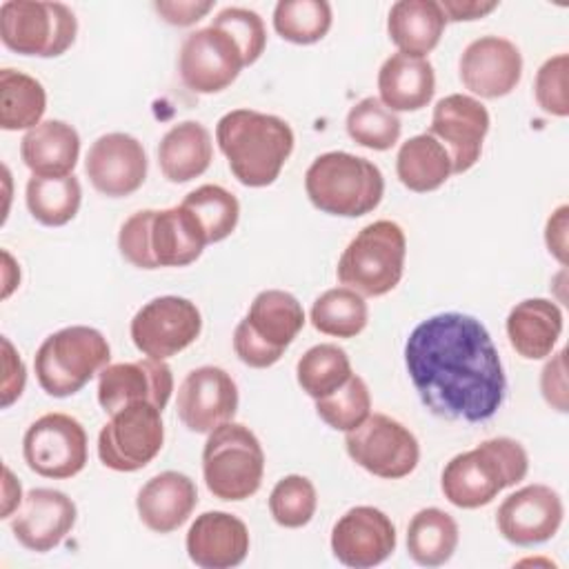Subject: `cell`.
I'll list each match as a JSON object with an SVG mask.
<instances>
[{"instance_id":"obj_46","label":"cell","mask_w":569,"mask_h":569,"mask_svg":"<svg viewBox=\"0 0 569 569\" xmlns=\"http://www.w3.org/2000/svg\"><path fill=\"white\" fill-rule=\"evenodd\" d=\"M565 356L567 351L560 349L542 369L540 373V391L547 405H551L556 411H567V369H565Z\"/></svg>"},{"instance_id":"obj_6","label":"cell","mask_w":569,"mask_h":569,"mask_svg":"<svg viewBox=\"0 0 569 569\" xmlns=\"http://www.w3.org/2000/svg\"><path fill=\"white\" fill-rule=\"evenodd\" d=\"M407 238L398 222L376 220L362 227L342 251L336 276L360 296H385L402 278Z\"/></svg>"},{"instance_id":"obj_38","label":"cell","mask_w":569,"mask_h":569,"mask_svg":"<svg viewBox=\"0 0 569 569\" xmlns=\"http://www.w3.org/2000/svg\"><path fill=\"white\" fill-rule=\"evenodd\" d=\"M180 204L196 216L209 244L231 236L240 218L238 198L220 184H202L189 191Z\"/></svg>"},{"instance_id":"obj_51","label":"cell","mask_w":569,"mask_h":569,"mask_svg":"<svg viewBox=\"0 0 569 569\" xmlns=\"http://www.w3.org/2000/svg\"><path fill=\"white\" fill-rule=\"evenodd\" d=\"M22 487L16 480L13 471L4 467V482H2V518H9L16 513V509L22 505Z\"/></svg>"},{"instance_id":"obj_11","label":"cell","mask_w":569,"mask_h":569,"mask_svg":"<svg viewBox=\"0 0 569 569\" xmlns=\"http://www.w3.org/2000/svg\"><path fill=\"white\" fill-rule=\"evenodd\" d=\"M22 456L27 467L42 478H73L87 465L84 427L69 413H44L24 431Z\"/></svg>"},{"instance_id":"obj_21","label":"cell","mask_w":569,"mask_h":569,"mask_svg":"<svg viewBox=\"0 0 569 569\" xmlns=\"http://www.w3.org/2000/svg\"><path fill=\"white\" fill-rule=\"evenodd\" d=\"M76 502L58 489H31L11 518L16 540L36 553L58 547L76 525Z\"/></svg>"},{"instance_id":"obj_17","label":"cell","mask_w":569,"mask_h":569,"mask_svg":"<svg viewBox=\"0 0 569 569\" xmlns=\"http://www.w3.org/2000/svg\"><path fill=\"white\" fill-rule=\"evenodd\" d=\"M333 556L353 569H369L396 551V527L391 518L369 505L345 511L331 529Z\"/></svg>"},{"instance_id":"obj_29","label":"cell","mask_w":569,"mask_h":569,"mask_svg":"<svg viewBox=\"0 0 569 569\" xmlns=\"http://www.w3.org/2000/svg\"><path fill=\"white\" fill-rule=\"evenodd\" d=\"M213 158L211 133L196 120L173 124L158 144V164L169 182H189L202 176Z\"/></svg>"},{"instance_id":"obj_18","label":"cell","mask_w":569,"mask_h":569,"mask_svg":"<svg viewBox=\"0 0 569 569\" xmlns=\"http://www.w3.org/2000/svg\"><path fill=\"white\" fill-rule=\"evenodd\" d=\"M84 171L93 189L102 196H131L147 178L144 147L129 133H104L89 147Z\"/></svg>"},{"instance_id":"obj_13","label":"cell","mask_w":569,"mask_h":569,"mask_svg":"<svg viewBox=\"0 0 569 569\" xmlns=\"http://www.w3.org/2000/svg\"><path fill=\"white\" fill-rule=\"evenodd\" d=\"M247 67L240 44L220 27L191 31L180 47L178 71L187 89L196 93H218L227 89Z\"/></svg>"},{"instance_id":"obj_39","label":"cell","mask_w":569,"mask_h":569,"mask_svg":"<svg viewBox=\"0 0 569 569\" xmlns=\"http://www.w3.org/2000/svg\"><path fill=\"white\" fill-rule=\"evenodd\" d=\"M347 133L353 142L360 147L373 149V151H387L391 149L402 131L400 118L387 109L380 98H362L356 102L347 113Z\"/></svg>"},{"instance_id":"obj_40","label":"cell","mask_w":569,"mask_h":569,"mask_svg":"<svg viewBox=\"0 0 569 569\" xmlns=\"http://www.w3.org/2000/svg\"><path fill=\"white\" fill-rule=\"evenodd\" d=\"M316 413L336 431H353L371 413L367 382L353 373L340 389L316 400Z\"/></svg>"},{"instance_id":"obj_42","label":"cell","mask_w":569,"mask_h":569,"mask_svg":"<svg viewBox=\"0 0 569 569\" xmlns=\"http://www.w3.org/2000/svg\"><path fill=\"white\" fill-rule=\"evenodd\" d=\"M211 24L233 36V40L240 44L244 53L247 64H253L264 51L267 31H264L262 18L256 11L242 9V7H227L213 18Z\"/></svg>"},{"instance_id":"obj_28","label":"cell","mask_w":569,"mask_h":569,"mask_svg":"<svg viewBox=\"0 0 569 569\" xmlns=\"http://www.w3.org/2000/svg\"><path fill=\"white\" fill-rule=\"evenodd\" d=\"M447 18L440 2L400 0L391 4L387 16V33L400 53L425 58L442 38Z\"/></svg>"},{"instance_id":"obj_35","label":"cell","mask_w":569,"mask_h":569,"mask_svg":"<svg viewBox=\"0 0 569 569\" xmlns=\"http://www.w3.org/2000/svg\"><path fill=\"white\" fill-rule=\"evenodd\" d=\"M369 320L365 296L349 287H333L320 293L311 307V325L316 331L336 338L358 336Z\"/></svg>"},{"instance_id":"obj_20","label":"cell","mask_w":569,"mask_h":569,"mask_svg":"<svg viewBox=\"0 0 569 569\" xmlns=\"http://www.w3.org/2000/svg\"><path fill=\"white\" fill-rule=\"evenodd\" d=\"M522 76L520 49L500 36L471 40L460 56V80L480 98H502L516 89Z\"/></svg>"},{"instance_id":"obj_25","label":"cell","mask_w":569,"mask_h":569,"mask_svg":"<svg viewBox=\"0 0 569 569\" xmlns=\"http://www.w3.org/2000/svg\"><path fill=\"white\" fill-rule=\"evenodd\" d=\"M562 333V311L553 300L527 298L507 316V338L513 351L527 360L551 356Z\"/></svg>"},{"instance_id":"obj_36","label":"cell","mask_w":569,"mask_h":569,"mask_svg":"<svg viewBox=\"0 0 569 569\" xmlns=\"http://www.w3.org/2000/svg\"><path fill=\"white\" fill-rule=\"evenodd\" d=\"M351 376H353V371H351L347 351L331 342H322V345L307 349L296 365L298 385L313 400L333 393Z\"/></svg>"},{"instance_id":"obj_10","label":"cell","mask_w":569,"mask_h":569,"mask_svg":"<svg viewBox=\"0 0 569 569\" xmlns=\"http://www.w3.org/2000/svg\"><path fill=\"white\" fill-rule=\"evenodd\" d=\"M345 447L358 467L387 480L409 476L420 460L416 436L385 413H369L362 425L347 431Z\"/></svg>"},{"instance_id":"obj_30","label":"cell","mask_w":569,"mask_h":569,"mask_svg":"<svg viewBox=\"0 0 569 569\" xmlns=\"http://www.w3.org/2000/svg\"><path fill=\"white\" fill-rule=\"evenodd\" d=\"M244 322L262 342L284 353L305 327V311L298 298L289 291L267 289L253 298Z\"/></svg>"},{"instance_id":"obj_50","label":"cell","mask_w":569,"mask_h":569,"mask_svg":"<svg viewBox=\"0 0 569 569\" xmlns=\"http://www.w3.org/2000/svg\"><path fill=\"white\" fill-rule=\"evenodd\" d=\"M498 7L496 0H445L440 2V9L447 20L460 22V20H478L491 13Z\"/></svg>"},{"instance_id":"obj_32","label":"cell","mask_w":569,"mask_h":569,"mask_svg":"<svg viewBox=\"0 0 569 569\" xmlns=\"http://www.w3.org/2000/svg\"><path fill=\"white\" fill-rule=\"evenodd\" d=\"M458 538L456 520L438 507L420 509L407 525V551L422 567L445 565L453 556Z\"/></svg>"},{"instance_id":"obj_15","label":"cell","mask_w":569,"mask_h":569,"mask_svg":"<svg viewBox=\"0 0 569 569\" xmlns=\"http://www.w3.org/2000/svg\"><path fill=\"white\" fill-rule=\"evenodd\" d=\"M178 418L193 433H211L231 422L238 409V387L233 378L213 365L191 369L180 382L176 398Z\"/></svg>"},{"instance_id":"obj_14","label":"cell","mask_w":569,"mask_h":569,"mask_svg":"<svg viewBox=\"0 0 569 569\" xmlns=\"http://www.w3.org/2000/svg\"><path fill=\"white\" fill-rule=\"evenodd\" d=\"M487 131V107L471 96L451 93L436 102L427 133L447 149L453 173H465L478 162Z\"/></svg>"},{"instance_id":"obj_37","label":"cell","mask_w":569,"mask_h":569,"mask_svg":"<svg viewBox=\"0 0 569 569\" xmlns=\"http://www.w3.org/2000/svg\"><path fill=\"white\" fill-rule=\"evenodd\" d=\"M331 4L327 0H280L273 9L276 33L293 44H313L331 29Z\"/></svg>"},{"instance_id":"obj_27","label":"cell","mask_w":569,"mask_h":569,"mask_svg":"<svg viewBox=\"0 0 569 569\" xmlns=\"http://www.w3.org/2000/svg\"><path fill=\"white\" fill-rule=\"evenodd\" d=\"M20 156L33 176H69L80 156V136L64 120H42L22 136Z\"/></svg>"},{"instance_id":"obj_34","label":"cell","mask_w":569,"mask_h":569,"mask_svg":"<svg viewBox=\"0 0 569 569\" xmlns=\"http://www.w3.org/2000/svg\"><path fill=\"white\" fill-rule=\"evenodd\" d=\"M47 109L44 87L29 73L16 69L0 71V127L4 131L33 129Z\"/></svg>"},{"instance_id":"obj_31","label":"cell","mask_w":569,"mask_h":569,"mask_svg":"<svg viewBox=\"0 0 569 569\" xmlns=\"http://www.w3.org/2000/svg\"><path fill=\"white\" fill-rule=\"evenodd\" d=\"M396 173L409 191L427 193L442 187L453 173V167L447 149L431 133H420L398 149Z\"/></svg>"},{"instance_id":"obj_24","label":"cell","mask_w":569,"mask_h":569,"mask_svg":"<svg viewBox=\"0 0 569 569\" xmlns=\"http://www.w3.org/2000/svg\"><path fill=\"white\" fill-rule=\"evenodd\" d=\"M207 244V236L189 209L182 204L153 209L149 251L156 267H187L200 258Z\"/></svg>"},{"instance_id":"obj_47","label":"cell","mask_w":569,"mask_h":569,"mask_svg":"<svg viewBox=\"0 0 569 569\" xmlns=\"http://www.w3.org/2000/svg\"><path fill=\"white\" fill-rule=\"evenodd\" d=\"M2 407L7 409L22 396L27 382L24 362L7 336L2 338Z\"/></svg>"},{"instance_id":"obj_45","label":"cell","mask_w":569,"mask_h":569,"mask_svg":"<svg viewBox=\"0 0 569 569\" xmlns=\"http://www.w3.org/2000/svg\"><path fill=\"white\" fill-rule=\"evenodd\" d=\"M233 351L236 356L253 369H267L271 365H276L282 358V351L269 347L267 342H262L244 322V318L238 322L236 331H233Z\"/></svg>"},{"instance_id":"obj_44","label":"cell","mask_w":569,"mask_h":569,"mask_svg":"<svg viewBox=\"0 0 569 569\" xmlns=\"http://www.w3.org/2000/svg\"><path fill=\"white\" fill-rule=\"evenodd\" d=\"M153 209H142L129 216L118 233V249L127 262L138 269H158L149 251V227Z\"/></svg>"},{"instance_id":"obj_49","label":"cell","mask_w":569,"mask_h":569,"mask_svg":"<svg viewBox=\"0 0 569 569\" xmlns=\"http://www.w3.org/2000/svg\"><path fill=\"white\" fill-rule=\"evenodd\" d=\"M567 204H560L547 220L545 227V242L549 253L560 262L567 264Z\"/></svg>"},{"instance_id":"obj_23","label":"cell","mask_w":569,"mask_h":569,"mask_svg":"<svg viewBox=\"0 0 569 569\" xmlns=\"http://www.w3.org/2000/svg\"><path fill=\"white\" fill-rule=\"evenodd\" d=\"M198 505L196 482L180 471H162L149 478L136 498L142 525L156 533H171L189 520Z\"/></svg>"},{"instance_id":"obj_43","label":"cell","mask_w":569,"mask_h":569,"mask_svg":"<svg viewBox=\"0 0 569 569\" xmlns=\"http://www.w3.org/2000/svg\"><path fill=\"white\" fill-rule=\"evenodd\" d=\"M567 69H569V56L558 53L547 58L536 73V84H533L536 102L549 116L565 118L569 113Z\"/></svg>"},{"instance_id":"obj_1","label":"cell","mask_w":569,"mask_h":569,"mask_svg":"<svg viewBox=\"0 0 569 569\" xmlns=\"http://www.w3.org/2000/svg\"><path fill=\"white\" fill-rule=\"evenodd\" d=\"M405 365L422 405L440 418L485 422L507 396V378L487 327L460 311L436 313L413 327Z\"/></svg>"},{"instance_id":"obj_33","label":"cell","mask_w":569,"mask_h":569,"mask_svg":"<svg viewBox=\"0 0 569 569\" xmlns=\"http://www.w3.org/2000/svg\"><path fill=\"white\" fill-rule=\"evenodd\" d=\"M27 209L44 227H62L71 222L80 209V180L69 176H31L24 191Z\"/></svg>"},{"instance_id":"obj_12","label":"cell","mask_w":569,"mask_h":569,"mask_svg":"<svg viewBox=\"0 0 569 569\" xmlns=\"http://www.w3.org/2000/svg\"><path fill=\"white\" fill-rule=\"evenodd\" d=\"M202 331L196 302L180 296H160L142 305L131 318V340L138 351L153 360H167L187 349Z\"/></svg>"},{"instance_id":"obj_4","label":"cell","mask_w":569,"mask_h":569,"mask_svg":"<svg viewBox=\"0 0 569 569\" xmlns=\"http://www.w3.org/2000/svg\"><path fill=\"white\" fill-rule=\"evenodd\" d=\"M305 191L311 204L322 213L360 218L380 204L385 178L382 171L362 156L327 151L309 164Z\"/></svg>"},{"instance_id":"obj_41","label":"cell","mask_w":569,"mask_h":569,"mask_svg":"<svg viewBox=\"0 0 569 569\" xmlns=\"http://www.w3.org/2000/svg\"><path fill=\"white\" fill-rule=\"evenodd\" d=\"M318 507V493L309 478L291 473L276 482L269 496L271 518L287 529L305 527Z\"/></svg>"},{"instance_id":"obj_22","label":"cell","mask_w":569,"mask_h":569,"mask_svg":"<svg viewBox=\"0 0 569 569\" xmlns=\"http://www.w3.org/2000/svg\"><path fill=\"white\" fill-rule=\"evenodd\" d=\"M184 545L193 565L202 569H231L249 553V529L233 513L204 511L191 522Z\"/></svg>"},{"instance_id":"obj_7","label":"cell","mask_w":569,"mask_h":569,"mask_svg":"<svg viewBox=\"0 0 569 569\" xmlns=\"http://www.w3.org/2000/svg\"><path fill=\"white\" fill-rule=\"evenodd\" d=\"M264 473V451L256 433L240 422H224L213 429L202 449V476L207 489L224 500L251 498Z\"/></svg>"},{"instance_id":"obj_48","label":"cell","mask_w":569,"mask_h":569,"mask_svg":"<svg viewBox=\"0 0 569 569\" xmlns=\"http://www.w3.org/2000/svg\"><path fill=\"white\" fill-rule=\"evenodd\" d=\"M153 9L160 13V18L176 27H189L204 18L211 9V0H158L153 2Z\"/></svg>"},{"instance_id":"obj_2","label":"cell","mask_w":569,"mask_h":569,"mask_svg":"<svg viewBox=\"0 0 569 569\" xmlns=\"http://www.w3.org/2000/svg\"><path fill=\"white\" fill-rule=\"evenodd\" d=\"M216 140L244 187L271 184L293 151L291 127L271 113L233 109L218 120Z\"/></svg>"},{"instance_id":"obj_26","label":"cell","mask_w":569,"mask_h":569,"mask_svg":"<svg viewBox=\"0 0 569 569\" xmlns=\"http://www.w3.org/2000/svg\"><path fill=\"white\" fill-rule=\"evenodd\" d=\"M380 102L396 111H418L427 107L436 91V73L427 58L407 53L389 56L378 71Z\"/></svg>"},{"instance_id":"obj_16","label":"cell","mask_w":569,"mask_h":569,"mask_svg":"<svg viewBox=\"0 0 569 569\" xmlns=\"http://www.w3.org/2000/svg\"><path fill=\"white\" fill-rule=\"evenodd\" d=\"M562 516L565 507L558 491L547 485H527L500 502L496 527L507 542L533 547L556 536Z\"/></svg>"},{"instance_id":"obj_19","label":"cell","mask_w":569,"mask_h":569,"mask_svg":"<svg viewBox=\"0 0 569 569\" xmlns=\"http://www.w3.org/2000/svg\"><path fill=\"white\" fill-rule=\"evenodd\" d=\"M171 391L173 373L164 360L116 362L98 373V402L109 416L131 402H151L162 411Z\"/></svg>"},{"instance_id":"obj_5","label":"cell","mask_w":569,"mask_h":569,"mask_svg":"<svg viewBox=\"0 0 569 569\" xmlns=\"http://www.w3.org/2000/svg\"><path fill=\"white\" fill-rule=\"evenodd\" d=\"M109 342L98 329L73 325L42 340L33 358V369L44 393L67 398L100 373L109 365Z\"/></svg>"},{"instance_id":"obj_8","label":"cell","mask_w":569,"mask_h":569,"mask_svg":"<svg viewBox=\"0 0 569 569\" xmlns=\"http://www.w3.org/2000/svg\"><path fill=\"white\" fill-rule=\"evenodd\" d=\"M76 33V13L62 2L7 0L0 4V40L20 56H62Z\"/></svg>"},{"instance_id":"obj_3","label":"cell","mask_w":569,"mask_h":569,"mask_svg":"<svg viewBox=\"0 0 569 569\" xmlns=\"http://www.w3.org/2000/svg\"><path fill=\"white\" fill-rule=\"evenodd\" d=\"M527 471L525 447L513 438L498 436L453 456L442 469L440 487L453 507L478 509L489 505L502 489L525 480Z\"/></svg>"},{"instance_id":"obj_9","label":"cell","mask_w":569,"mask_h":569,"mask_svg":"<svg viewBox=\"0 0 569 569\" xmlns=\"http://www.w3.org/2000/svg\"><path fill=\"white\" fill-rule=\"evenodd\" d=\"M160 409L151 402H131L116 413L98 433V458L113 471H138L162 449L164 427Z\"/></svg>"}]
</instances>
